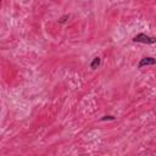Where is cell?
Returning <instances> with one entry per match:
<instances>
[{
    "label": "cell",
    "instance_id": "6da1fadb",
    "mask_svg": "<svg viewBox=\"0 0 156 156\" xmlns=\"http://www.w3.org/2000/svg\"><path fill=\"white\" fill-rule=\"evenodd\" d=\"M133 42L135 43H143V44H154L156 42V39L153 37L146 36L145 33H139L133 38Z\"/></svg>",
    "mask_w": 156,
    "mask_h": 156
},
{
    "label": "cell",
    "instance_id": "7a4b0ae2",
    "mask_svg": "<svg viewBox=\"0 0 156 156\" xmlns=\"http://www.w3.org/2000/svg\"><path fill=\"white\" fill-rule=\"evenodd\" d=\"M156 64V60L154 57H143L140 60V62L138 65L139 69H143L145 66H154Z\"/></svg>",
    "mask_w": 156,
    "mask_h": 156
},
{
    "label": "cell",
    "instance_id": "3957f363",
    "mask_svg": "<svg viewBox=\"0 0 156 156\" xmlns=\"http://www.w3.org/2000/svg\"><path fill=\"white\" fill-rule=\"evenodd\" d=\"M100 62H101V59L98 56V57H94L93 59V61L90 62V69L92 70H97L98 67L100 66Z\"/></svg>",
    "mask_w": 156,
    "mask_h": 156
},
{
    "label": "cell",
    "instance_id": "277c9868",
    "mask_svg": "<svg viewBox=\"0 0 156 156\" xmlns=\"http://www.w3.org/2000/svg\"><path fill=\"white\" fill-rule=\"evenodd\" d=\"M69 18H70V15H65L62 17H60L59 23H65V22H67V20H69Z\"/></svg>",
    "mask_w": 156,
    "mask_h": 156
},
{
    "label": "cell",
    "instance_id": "5b68a950",
    "mask_svg": "<svg viewBox=\"0 0 156 156\" xmlns=\"http://www.w3.org/2000/svg\"><path fill=\"white\" fill-rule=\"evenodd\" d=\"M115 120H116V117L113 116H104L100 118V121H115Z\"/></svg>",
    "mask_w": 156,
    "mask_h": 156
}]
</instances>
